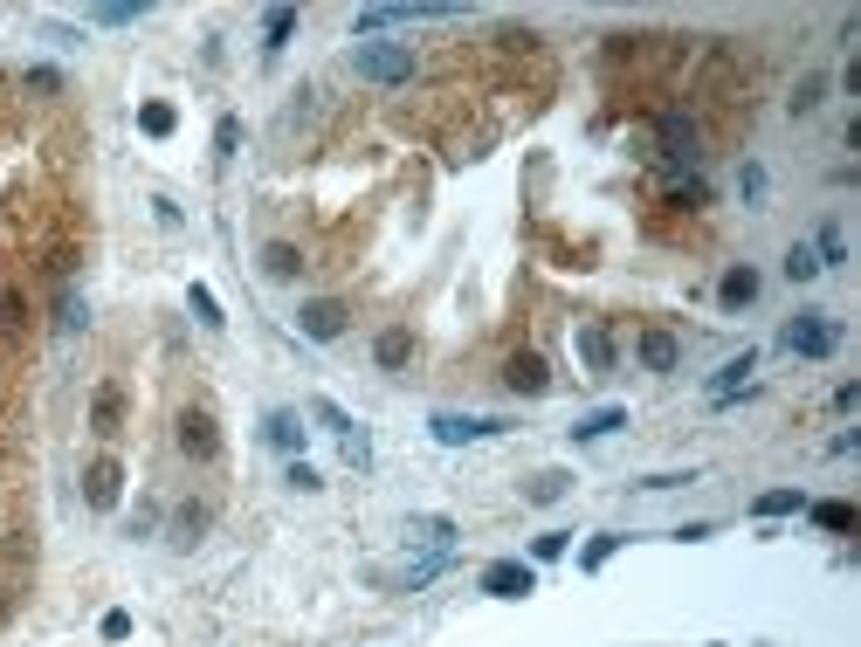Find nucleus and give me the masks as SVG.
Masks as SVG:
<instances>
[{"label": "nucleus", "mask_w": 861, "mask_h": 647, "mask_svg": "<svg viewBox=\"0 0 861 647\" xmlns=\"http://www.w3.org/2000/svg\"><path fill=\"white\" fill-rule=\"evenodd\" d=\"M352 69L366 83H407L414 76V49L407 42H366V49H352Z\"/></svg>", "instance_id": "obj_1"}, {"label": "nucleus", "mask_w": 861, "mask_h": 647, "mask_svg": "<svg viewBox=\"0 0 861 647\" xmlns=\"http://www.w3.org/2000/svg\"><path fill=\"white\" fill-rule=\"evenodd\" d=\"M786 352H800V358H827L834 345H841V324L834 317H820V310H806V317H793L786 324V338H779Z\"/></svg>", "instance_id": "obj_2"}, {"label": "nucleus", "mask_w": 861, "mask_h": 647, "mask_svg": "<svg viewBox=\"0 0 861 647\" xmlns=\"http://www.w3.org/2000/svg\"><path fill=\"white\" fill-rule=\"evenodd\" d=\"M655 138H662V159L669 166H696L703 159V131H696V118H682V111H662Z\"/></svg>", "instance_id": "obj_3"}, {"label": "nucleus", "mask_w": 861, "mask_h": 647, "mask_svg": "<svg viewBox=\"0 0 861 647\" xmlns=\"http://www.w3.org/2000/svg\"><path fill=\"white\" fill-rule=\"evenodd\" d=\"M428 434L441 441V448H469V441H490V434H503V420H483V413H434Z\"/></svg>", "instance_id": "obj_4"}, {"label": "nucleus", "mask_w": 861, "mask_h": 647, "mask_svg": "<svg viewBox=\"0 0 861 647\" xmlns=\"http://www.w3.org/2000/svg\"><path fill=\"white\" fill-rule=\"evenodd\" d=\"M483 592L490 599H524V592H538V572L524 558H496L490 572H483Z\"/></svg>", "instance_id": "obj_5"}, {"label": "nucleus", "mask_w": 861, "mask_h": 647, "mask_svg": "<svg viewBox=\"0 0 861 647\" xmlns=\"http://www.w3.org/2000/svg\"><path fill=\"white\" fill-rule=\"evenodd\" d=\"M180 448L193 455V462H214V455H221V427H214V413L207 407L180 413Z\"/></svg>", "instance_id": "obj_6"}, {"label": "nucleus", "mask_w": 861, "mask_h": 647, "mask_svg": "<svg viewBox=\"0 0 861 647\" xmlns=\"http://www.w3.org/2000/svg\"><path fill=\"white\" fill-rule=\"evenodd\" d=\"M297 331H304V338H317V345H324V338H338V331H345V303H338V296H317V303H304V310H297Z\"/></svg>", "instance_id": "obj_7"}, {"label": "nucleus", "mask_w": 861, "mask_h": 647, "mask_svg": "<svg viewBox=\"0 0 861 647\" xmlns=\"http://www.w3.org/2000/svg\"><path fill=\"white\" fill-rule=\"evenodd\" d=\"M118 489H124V469L104 455V462H90V475H83V496H90V510H111L118 503Z\"/></svg>", "instance_id": "obj_8"}, {"label": "nucleus", "mask_w": 861, "mask_h": 647, "mask_svg": "<svg viewBox=\"0 0 861 647\" xmlns=\"http://www.w3.org/2000/svg\"><path fill=\"white\" fill-rule=\"evenodd\" d=\"M503 379H510V393H545V386H552V372H545V358L538 352H517L510 365H503Z\"/></svg>", "instance_id": "obj_9"}, {"label": "nucleus", "mask_w": 861, "mask_h": 647, "mask_svg": "<svg viewBox=\"0 0 861 647\" xmlns=\"http://www.w3.org/2000/svg\"><path fill=\"white\" fill-rule=\"evenodd\" d=\"M21 338H28V303L14 290H0V358L21 352Z\"/></svg>", "instance_id": "obj_10"}, {"label": "nucleus", "mask_w": 861, "mask_h": 647, "mask_svg": "<svg viewBox=\"0 0 861 647\" xmlns=\"http://www.w3.org/2000/svg\"><path fill=\"white\" fill-rule=\"evenodd\" d=\"M90 427H97V441H118L124 434V393L118 386H104V393L90 400Z\"/></svg>", "instance_id": "obj_11"}, {"label": "nucleus", "mask_w": 861, "mask_h": 647, "mask_svg": "<svg viewBox=\"0 0 861 647\" xmlns=\"http://www.w3.org/2000/svg\"><path fill=\"white\" fill-rule=\"evenodd\" d=\"M641 365H648V372H676L682 365L676 331H641Z\"/></svg>", "instance_id": "obj_12"}, {"label": "nucleus", "mask_w": 861, "mask_h": 647, "mask_svg": "<svg viewBox=\"0 0 861 647\" xmlns=\"http://www.w3.org/2000/svg\"><path fill=\"white\" fill-rule=\"evenodd\" d=\"M751 372H758V352H738L717 379H710V400H738L744 386H751Z\"/></svg>", "instance_id": "obj_13"}, {"label": "nucleus", "mask_w": 861, "mask_h": 647, "mask_svg": "<svg viewBox=\"0 0 861 647\" xmlns=\"http://www.w3.org/2000/svg\"><path fill=\"white\" fill-rule=\"evenodd\" d=\"M262 434H269V448H283V455H304V420L290 407H276L269 420H262Z\"/></svg>", "instance_id": "obj_14"}, {"label": "nucleus", "mask_w": 861, "mask_h": 647, "mask_svg": "<svg viewBox=\"0 0 861 647\" xmlns=\"http://www.w3.org/2000/svg\"><path fill=\"white\" fill-rule=\"evenodd\" d=\"M407 544H414V551H448V544H455V524H448V517H407Z\"/></svg>", "instance_id": "obj_15"}, {"label": "nucleus", "mask_w": 861, "mask_h": 647, "mask_svg": "<svg viewBox=\"0 0 861 647\" xmlns=\"http://www.w3.org/2000/svg\"><path fill=\"white\" fill-rule=\"evenodd\" d=\"M579 358H586V372H607V365H614V338H607V324H586V331H579Z\"/></svg>", "instance_id": "obj_16"}, {"label": "nucleus", "mask_w": 861, "mask_h": 647, "mask_svg": "<svg viewBox=\"0 0 861 647\" xmlns=\"http://www.w3.org/2000/svg\"><path fill=\"white\" fill-rule=\"evenodd\" d=\"M751 296H758V276H751V269H724V283H717V303H724V310H744Z\"/></svg>", "instance_id": "obj_17"}, {"label": "nucleus", "mask_w": 861, "mask_h": 647, "mask_svg": "<svg viewBox=\"0 0 861 647\" xmlns=\"http://www.w3.org/2000/svg\"><path fill=\"white\" fill-rule=\"evenodd\" d=\"M200 530H207V503H180V510H173V544L193 551V544H200Z\"/></svg>", "instance_id": "obj_18"}, {"label": "nucleus", "mask_w": 861, "mask_h": 647, "mask_svg": "<svg viewBox=\"0 0 861 647\" xmlns=\"http://www.w3.org/2000/svg\"><path fill=\"white\" fill-rule=\"evenodd\" d=\"M793 510H806V489H765L751 503V517H793Z\"/></svg>", "instance_id": "obj_19"}, {"label": "nucleus", "mask_w": 861, "mask_h": 647, "mask_svg": "<svg viewBox=\"0 0 861 647\" xmlns=\"http://www.w3.org/2000/svg\"><path fill=\"white\" fill-rule=\"evenodd\" d=\"M614 427H627V407H600V413H586V420L572 427V441H600V434H614Z\"/></svg>", "instance_id": "obj_20"}, {"label": "nucleus", "mask_w": 861, "mask_h": 647, "mask_svg": "<svg viewBox=\"0 0 861 647\" xmlns=\"http://www.w3.org/2000/svg\"><path fill=\"white\" fill-rule=\"evenodd\" d=\"M262 269H269V276H276V283H290V276H297V269H304V255H297V248H290V241H269V248H262Z\"/></svg>", "instance_id": "obj_21"}, {"label": "nucleus", "mask_w": 861, "mask_h": 647, "mask_svg": "<svg viewBox=\"0 0 861 647\" xmlns=\"http://www.w3.org/2000/svg\"><path fill=\"white\" fill-rule=\"evenodd\" d=\"M372 352H379L386 372H400V365L414 358V338H407V331H379V345H372Z\"/></svg>", "instance_id": "obj_22"}, {"label": "nucleus", "mask_w": 861, "mask_h": 647, "mask_svg": "<svg viewBox=\"0 0 861 647\" xmlns=\"http://www.w3.org/2000/svg\"><path fill=\"white\" fill-rule=\"evenodd\" d=\"M297 35V7H269V21H262V49H283Z\"/></svg>", "instance_id": "obj_23"}, {"label": "nucleus", "mask_w": 861, "mask_h": 647, "mask_svg": "<svg viewBox=\"0 0 861 647\" xmlns=\"http://www.w3.org/2000/svg\"><path fill=\"white\" fill-rule=\"evenodd\" d=\"M186 303H193V317H200L207 331H221V303H214V290H207V283H193V290H186Z\"/></svg>", "instance_id": "obj_24"}, {"label": "nucleus", "mask_w": 861, "mask_h": 647, "mask_svg": "<svg viewBox=\"0 0 861 647\" xmlns=\"http://www.w3.org/2000/svg\"><path fill=\"white\" fill-rule=\"evenodd\" d=\"M813 524L820 530H855V503H813Z\"/></svg>", "instance_id": "obj_25"}, {"label": "nucleus", "mask_w": 861, "mask_h": 647, "mask_svg": "<svg viewBox=\"0 0 861 647\" xmlns=\"http://www.w3.org/2000/svg\"><path fill=\"white\" fill-rule=\"evenodd\" d=\"M310 413H317V420H324V427H331V434H338V441H345V434H352V427H359V420H352V413H345V407H331V400H310Z\"/></svg>", "instance_id": "obj_26"}, {"label": "nucleus", "mask_w": 861, "mask_h": 647, "mask_svg": "<svg viewBox=\"0 0 861 647\" xmlns=\"http://www.w3.org/2000/svg\"><path fill=\"white\" fill-rule=\"evenodd\" d=\"M138 124H145V138H166V131H173V104H145V111H138Z\"/></svg>", "instance_id": "obj_27"}, {"label": "nucleus", "mask_w": 861, "mask_h": 647, "mask_svg": "<svg viewBox=\"0 0 861 647\" xmlns=\"http://www.w3.org/2000/svg\"><path fill=\"white\" fill-rule=\"evenodd\" d=\"M820 104H827V83H820V76H806L800 90H793V111L806 118V111H820Z\"/></svg>", "instance_id": "obj_28"}, {"label": "nucleus", "mask_w": 861, "mask_h": 647, "mask_svg": "<svg viewBox=\"0 0 861 647\" xmlns=\"http://www.w3.org/2000/svg\"><path fill=\"white\" fill-rule=\"evenodd\" d=\"M786 276H793V283L820 276V262H813V248H806V241H793V255H786Z\"/></svg>", "instance_id": "obj_29"}, {"label": "nucleus", "mask_w": 861, "mask_h": 647, "mask_svg": "<svg viewBox=\"0 0 861 647\" xmlns=\"http://www.w3.org/2000/svg\"><path fill=\"white\" fill-rule=\"evenodd\" d=\"M235 145H242V124L221 118V124H214V159H235Z\"/></svg>", "instance_id": "obj_30"}, {"label": "nucleus", "mask_w": 861, "mask_h": 647, "mask_svg": "<svg viewBox=\"0 0 861 647\" xmlns=\"http://www.w3.org/2000/svg\"><path fill=\"white\" fill-rule=\"evenodd\" d=\"M524 496H531V503H558V496H565V475H538Z\"/></svg>", "instance_id": "obj_31"}, {"label": "nucleus", "mask_w": 861, "mask_h": 647, "mask_svg": "<svg viewBox=\"0 0 861 647\" xmlns=\"http://www.w3.org/2000/svg\"><path fill=\"white\" fill-rule=\"evenodd\" d=\"M614 551H620V537H593V544H586V572H593V565H607Z\"/></svg>", "instance_id": "obj_32"}, {"label": "nucleus", "mask_w": 861, "mask_h": 647, "mask_svg": "<svg viewBox=\"0 0 861 647\" xmlns=\"http://www.w3.org/2000/svg\"><path fill=\"white\" fill-rule=\"evenodd\" d=\"M62 331H83V296H62V317H56Z\"/></svg>", "instance_id": "obj_33"}, {"label": "nucleus", "mask_w": 861, "mask_h": 647, "mask_svg": "<svg viewBox=\"0 0 861 647\" xmlns=\"http://www.w3.org/2000/svg\"><path fill=\"white\" fill-rule=\"evenodd\" d=\"M131 14H145L138 0H111V7H97V21H131Z\"/></svg>", "instance_id": "obj_34"}, {"label": "nucleus", "mask_w": 861, "mask_h": 647, "mask_svg": "<svg viewBox=\"0 0 861 647\" xmlns=\"http://www.w3.org/2000/svg\"><path fill=\"white\" fill-rule=\"evenodd\" d=\"M21 83H28V90H62V76H56V69H28Z\"/></svg>", "instance_id": "obj_35"}, {"label": "nucleus", "mask_w": 861, "mask_h": 647, "mask_svg": "<svg viewBox=\"0 0 861 647\" xmlns=\"http://www.w3.org/2000/svg\"><path fill=\"white\" fill-rule=\"evenodd\" d=\"M131 634V613H104V641H124Z\"/></svg>", "instance_id": "obj_36"}, {"label": "nucleus", "mask_w": 861, "mask_h": 647, "mask_svg": "<svg viewBox=\"0 0 861 647\" xmlns=\"http://www.w3.org/2000/svg\"><path fill=\"white\" fill-rule=\"evenodd\" d=\"M290 489H317V469H310V462H290Z\"/></svg>", "instance_id": "obj_37"}]
</instances>
